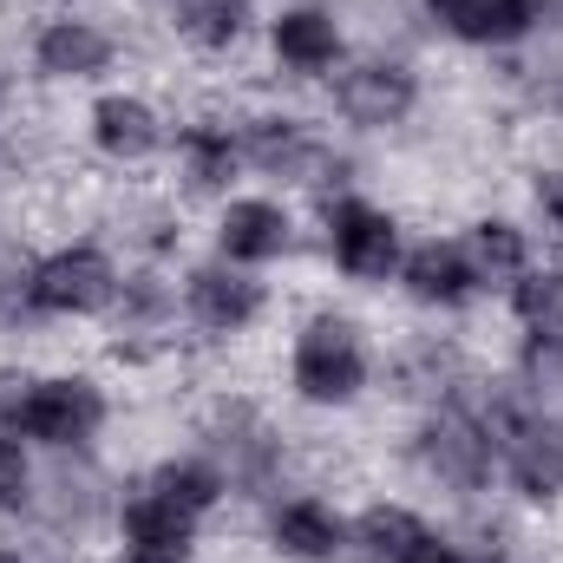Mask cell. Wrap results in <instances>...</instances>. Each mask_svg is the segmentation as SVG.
Segmentation results:
<instances>
[{
    "label": "cell",
    "mask_w": 563,
    "mask_h": 563,
    "mask_svg": "<svg viewBox=\"0 0 563 563\" xmlns=\"http://www.w3.org/2000/svg\"><path fill=\"white\" fill-rule=\"evenodd\" d=\"M92 139H99V151H112V157H151L164 144V125H157V112L144 99L112 92V99L92 106Z\"/></svg>",
    "instance_id": "cell-14"
},
{
    "label": "cell",
    "mask_w": 563,
    "mask_h": 563,
    "mask_svg": "<svg viewBox=\"0 0 563 563\" xmlns=\"http://www.w3.org/2000/svg\"><path fill=\"white\" fill-rule=\"evenodd\" d=\"M505 452H511V478L525 498H558L563 492V420H511Z\"/></svg>",
    "instance_id": "cell-8"
},
{
    "label": "cell",
    "mask_w": 563,
    "mask_h": 563,
    "mask_svg": "<svg viewBox=\"0 0 563 563\" xmlns=\"http://www.w3.org/2000/svg\"><path fill=\"white\" fill-rule=\"evenodd\" d=\"M0 563H20V558H7V551H0Z\"/></svg>",
    "instance_id": "cell-30"
},
{
    "label": "cell",
    "mask_w": 563,
    "mask_h": 563,
    "mask_svg": "<svg viewBox=\"0 0 563 563\" xmlns=\"http://www.w3.org/2000/svg\"><path fill=\"white\" fill-rule=\"evenodd\" d=\"M26 301L40 314H99V308L119 301V269L99 250H59V256H46L33 269Z\"/></svg>",
    "instance_id": "cell-2"
},
{
    "label": "cell",
    "mask_w": 563,
    "mask_h": 563,
    "mask_svg": "<svg viewBox=\"0 0 563 563\" xmlns=\"http://www.w3.org/2000/svg\"><path fill=\"white\" fill-rule=\"evenodd\" d=\"M432 20L472 46H511L538 26V0H426Z\"/></svg>",
    "instance_id": "cell-7"
},
{
    "label": "cell",
    "mask_w": 563,
    "mask_h": 563,
    "mask_svg": "<svg viewBox=\"0 0 563 563\" xmlns=\"http://www.w3.org/2000/svg\"><path fill=\"white\" fill-rule=\"evenodd\" d=\"M26 400H33V380L26 374H0V432H20V413H26Z\"/></svg>",
    "instance_id": "cell-25"
},
{
    "label": "cell",
    "mask_w": 563,
    "mask_h": 563,
    "mask_svg": "<svg viewBox=\"0 0 563 563\" xmlns=\"http://www.w3.org/2000/svg\"><path fill=\"white\" fill-rule=\"evenodd\" d=\"M478 563H498V558H478Z\"/></svg>",
    "instance_id": "cell-31"
},
{
    "label": "cell",
    "mask_w": 563,
    "mask_h": 563,
    "mask_svg": "<svg viewBox=\"0 0 563 563\" xmlns=\"http://www.w3.org/2000/svg\"><path fill=\"white\" fill-rule=\"evenodd\" d=\"M144 492H157L164 505H177V511L203 518V511L223 498V472H217V465H203V459H170V465H157V472L144 478Z\"/></svg>",
    "instance_id": "cell-18"
},
{
    "label": "cell",
    "mask_w": 563,
    "mask_h": 563,
    "mask_svg": "<svg viewBox=\"0 0 563 563\" xmlns=\"http://www.w3.org/2000/svg\"><path fill=\"white\" fill-rule=\"evenodd\" d=\"M106 420V400L92 380H33V400L20 413V432L40 439V445H86Z\"/></svg>",
    "instance_id": "cell-3"
},
{
    "label": "cell",
    "mask_w": 563,
    "mask_h": 563,
    "mask_svg": "<svg viewBox=\"0 0 563 563\" xmlns=\"http://www.w3.org/2000/svg\"><path fill=\"white\" fill-rule=\"evenodd\" d=\"M276 59L282 66H295V73H321V66H334V59H341V33H334V20L314 13V7L282 13L276 20Z\"/></svg>",
    "instance_id": "cell-15"
},
{
    "label": "cell",
    "mask_w": 563,
    "mask_h": 563,
    "mask_svg": "<svg viewBox=\"0 0 563 563\" xmlns=\"http://www.w3.org/2000/svg\"><path fill=\"white\" fill-rule=\"evenodd\" d=\"M26 485H33L26 452H20V439H7V432H0V511H20V505L33 498Z\"/></svg>",
    "instance_id": "cell-24"
},
{
    "label": "cell",
    "mask_w": 563,
    "mask_h": 563,
    "mask_svg": "<svg viewBox=\"0 0 563 563\" xmlns=\"http://www.w3.org/2000/svg\"><path fill=\"white\" fill-rule=\"evenodd\" d=\"M112 66V40L99 33V26H86V20H53L46 33H40V73H53V79H92V73H106Z\"/></svg>",
    "instance_id": "cell-13"
},
{
    "label": "cell",
    "mask_w": 563,
    "mask_h": 563,
    "mask_svg": "<svg viewBox=\"0 0 563 563\" xmlns=\"http://www.w3.org/2000/svg\"><path fill=\"white\" fill-rule=\"evenodd\" d=\"M354 538H361V551L380 563H400L413 544L426 538V525L413 518V511H400V505H374L361 525H354Z\"/></svg>",
    "instance_id": "cell-21"
},
{
    "label": "cell",
    "mask_w": 563,
    "mask_h": 563,
    "mask_svg": "<svg viewBox=\"0 0 563 563\" xmlns=\"http://www.w3.org/2000/svg\"><path fill=\"white\" fill-rule=\"evenodd\" d=\"M341 544H347V525H341L321 498H295V505L276 511V551L282 558L328 563V558H341Z\"/></svg>",
    "instance_id": "cell-12"
},
{
    "label": "cell",
    "mask_w": 563,
    "mask_h": 563,
    "mask_svg": "<svg viewBox=\"0 0 563 563\" xmlns=\"http://www.w3.org/2000/svg\"><path fill=\"white\" fill-rule=\"evenodd\" d=\"M544 106H551V112H563V79L551 86V92H544Z\"/></svg>",
    "instance_id": "cell-29"
},
{
    "label": "cell",
    "mask_w": 563,
    "mask_h": 563,
    "mask_svg": "<svg viewBox=\"0 0 563 563\" xmlns=\"http://www.w3.org/2000/svg\"><path fill=\"white\" fill-rule=\"evenodd\" d=\"M400 563H465V558H459L452 544H439V538L426 531V538H420V544H413V551H407V558H400Z\"/></svg>",
    "instance_id": "cell-28"
},
{
    "label": "cell",
    "mask_w": 563,
    "mask_h": 563,
    "mask_svg": "<svg viewBox=\"0 0 563 563\" xmlns=\"http://www.w3.org/2000/svg\"><path fill=\"white\" fill-rule=\"evenodd\" d=\"M170 13V26L197 46H230L243 33V0H157Z\"/></svg>",
    "instance_id": "cell-20"
},
{
    "label": "cell",
    "mask_w": 563,
    "mask_h": 563,
    "mask_svg": "<svg viewBox=\"0 0 563 563\" xmlns=\"http://www.w3.org/2000/svg\"><path fill=\"white\" fill-rule=\"evenodd\" d=\"M217 445L230 452V478H243V485H263L269 472H276V439L263 432V420L250 413V407H230V413H217Z\"/></svg>",
    "instance_id": "cell-17"
},
{
    "label": "cell",
    "mask_w": 563,
    "mask_h": 563,
    "mask_svg": "<svg viewBox=\"0 0 563 563\" xmlns=\"http://www.w3.org/2000/svg\"><path fill=\"white\" fill-rule=\"evenodd\" d=\"M511 308L531 328V341H563V269H525L511 288Z\"/></svg>",
    "instance_id": "cell-19"
},
{
    "label": "cell",
    "mask_w": 563,
    "mask_h": 563,
    "mask_svg": "<svg viewBox=\"0 0 563 563\" xmlns=\"http://www.w3.org/2000/svg\"><path fill=\"white\" fill-rule=\"evenodd\" d=\"M334 99H341V112H347L354 125H400V119L413 112L420 86H413V73L394 66V59H367V66H354V73L341 79Z\"/></svg>",
    "instance_id": "cell-6"
},
{
    "label": "cell",
    "mask_w": 563,
    "mask_h": 563,
    "mask_svg": "<svg viewBox=\"0 0 563 563\" xmlns=\"http://www.w3.org/2000/svg\"><path fill=\"white\" fill-rule=\"evenodd\" d=\"M243 157L263 164V170H276V177H301V170L321 164V151L308 144V132L295 119H256L250 139H243Z\"/></svg>",
    "instance_id": "cell-16"
},
{
    "label": "cell",
    "mask_w": 563,
    "mask_h": 563,
    "mask_svg": "<svg viewBox=\"0 0 563 563\" xmlns=\"http://www.w3.org/2000/svg\"><path fill=\"white\" fill-rule=\"evenodd\" d=\"M420 465L452 492H478L492 478V426H478L472 413H439L420 432Z\"/></svg>",
    "instance_id": "cell-4"
},
{
    "label": "cell",
    "mask_w": 563,
    "mask_h": 563,
    "mask_svg": "<svg viewBox=\"0 0 563 563\" xmlns=\"http://www.w3.org/2000/svg\"><path fill=\"white\" fill-rule=\"evenodd\" d=\"M256 308H263V288L250 276H236V269H197V276H190V314H197L203 328H217V334L250 328Z\"/></svg>",
    "instance_id": "cell-11"
},
{
    "label": "cell",
    "mask_w": 563,
    "mask_h": 563,
    "mask_svg": "<svg viewBox=\"0 0 563 563\" xmlns=\"http://www.w3.org/2000/svg\"><path fill=\"white\" fill-rule=\"evenodd\" d=\"M119 563H190V544H125Z\"/></svg>",
    "instance_id": "cell-26"
},
{
    "label": "cell",
    "mask_w": 563,
    "mask_h": 563,
    "mask_svg": "<svg viewBox=\"0 0 563 563\" xmlns=\"http://www.w3.org/2000/svg\"><path fill=\"white\" fill-rule=\"evenodd\" d=\"M334 263L361 282L394 276V263H400V230H394V217L374 210V203H361V197L334 203Z\"/></svg>",
    "instance_id": "cell-5"
},
{
    "label": "cell",
    "mask_w": 563,
    "mask_h": 563,
    "mask_svg": "<svg viewBox=\"0 0 563 563\" xmlns=\"http://www.w3.org/2000/svg\"><path fill=\"white\" fill-rule=\"evenodd\" d=\"M472 263H478V276H525V236L511 223L485 217L472 230Z\"/></svg>",
    "instance_id": "cell-22"
},
{
    "label": "cell",
    "mask_w": 563,
    "mask_h": 563,
    "mask_svg": "<svg viewBox=\"0 0 563 563\" xmlns=\"http://www.w3.org/2000/svg\"><path fill=\"white\" fill-rule=\"evenodd\" d=\"M288 250V210L269 197H243L223 210V256L230 263H269Z\"/></svg>",
    "instance_id": "cell-9"
},
{
    "label": "cell",
    "mask_w": 563,
    "mask_h": 563,
    "mask_svg": "<svg viewBox=\"0 0 563 563\" xmlns=\"http://www.w3.org/2000/svg\"><path fill=\"white\" fill-rule=\"evenodd\" d=\"M184 151H190L197 184H223V177H230V164H236L230 132H210V125H190V132H184Z\"/></svg>",
    "instance_id": "cell-23"
},
{
    "label": "cell",
    "mask_w": 563,
    "mask_h": 563,
    "mask_svg": "<svg viewBox=\"0 0 563 563\" xmlns=\"http://www.w3.org/2000/svg\"><path fill=\"white\" fill-rule=\"evenodd\" d=\"M295 387L314 407H347L367 387V347L354 334V321L341 314H314L295 341Z\"/></svg>",
    "instance_id": "cell-1"
},
{
    "label": "cell",
    "mask_w": 563,
    "mask_h": 563,
    "mask_svg": "<svg viewBox=\"0 0 563 563\" xmlns=\"http://www.w3.org/2000/svg\"><path fill=\"white\" fill-rule=\"evenodd\" d=\"M478 263L459 250V243H420L413 256H407V288L420 295V301H439V308H459V301H472V288H478Z\"/></svg>",
    "instance_id": "cell-10"
},
{
    "label": "cell",
    "mask_w": 563,
    "mask_h": 563,
    "mask_svg": "<svg viewBox=\"0 0 563 563\" xmlns=\"http://www.w3.org/2000/svg\"><path fill=\"white\" fill-rule=\"evenodd\" d=\"M538 203H544V217L563 230V170H544L538 177Z\"/></svg>",
    "instance_id": "cell-27"
}]
</instances>
